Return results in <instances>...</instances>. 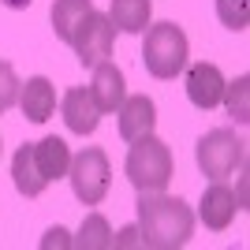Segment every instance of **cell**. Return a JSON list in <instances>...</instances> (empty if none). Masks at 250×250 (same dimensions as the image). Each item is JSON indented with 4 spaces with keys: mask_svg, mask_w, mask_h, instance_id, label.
<instances>
[{
    "mask_svg": "<svg viewBox=\"0 0 250 250\" xmlns=\"http://www.w3.org/2000/svg\"><path fill=\"white\" fill-rule=\"evenodd\" d=\"M138 239L153 250L187 247L194 235V209L183 198H168L165 190L138 194Z\"/></svg>",
    "mask_w": 250,
    "mask_h": 250,
    "instance_id": "cell-1",
    "label": "cell"
},
{
    "mask_svg": "<svg viewBox=\"0 0 250 250\" xmlns=\"http://www.w3.org/2000/svg\"><path fill=\"white\" fill-rule=\"evenodd\" d=\"M172 172H176L172 149H168L157 135H142V138H135V142H131L127 161H124V176H127V183H131L138 194L168 190Z\"/></svg>",
    "mask_w": 250,
    "mask_h": 250,
    "instance_id": "cell-2",
    "label": "cell"
},
{
    "mask_svg": "<svg viewBox=\"0 0 250 250\" xmlns=\"http://www.w3.org/2000/svg\"><path fill=\"white\" fill-rule=\"evenodd\" d=\"M142 63L153 79H176L187 67V34H183V26H176V22L146 26Z\"/></svg>",
    "mask_w": 250,
    "mask_h": 250,
    "instance_id": "cell-3",
    "label": "cell"
},
{
    "mask_svg": "<svg viewBox=\"0 0 250 250\" xmlns=\"http://www.w3.org/2000/svg\"><path fill=\"white\" fill-rule=\"evenodd\" d=\"M194 157H198L202 176L228 179V176H235V172L247 168V142H243L231 127H213V131H206V135L198 138Z\"/></svg>",
    "mask_w": 250,
    "mask_h": 250,
    "instance_id": "cell-4",
    "label": "cell"
},
{
    "mask_svg": "<svg viewBox=\"0 0 250 250\" xmlns=\"http://www.w3.org/2000/svg\"><path fill=\"white\" fill-rule=\"evenodd\" d=\"M67 179L71 190L83 206H101L108 187H112V168H108V153L101 146H86L83 153L71 157L67 165Z\"/></svg>",
    "mask_w": 250,
    "mask_h": 250,
    "instance_id": "cell-5",
    "label": "cell"
},
{
    "mask_svg": "<svg viewBox=\"0 0 250 250\" xmlns=\"http://www.w3.org/2000/svg\"><path fill=\"white\" fill-rule=\"evenodd\" d=\"M112 42H116V26L108 15H101V11H90L83 19V26L75 30L71 38V49L75 56H79V63L83 67H97L101 60H108L112 56Z\"/></svg>",
    "mask_w": 250,
    "mask_h": 250,
    "instance_id": "cell-6",
    "label": "cell"
},
{
    "mask_svg": "<svg viewBox=\"0 0 250 250\" xmlns=\"http://www.w3.org/2000/svg\"><path fill=\"white\" fill-rule=\"evenodd\" d=\"M243 209V198L224 183V179H213L206 190H202V202H198V220L206 224L209 231H224L235 220V213Z\"/></svg>",
    "mask_w": 250,
    "mask_h": 250,
    "instance_id": "cell-7",
    "label": "cell"
},
{
    "mask_svg": "<svg viewBox=\"0 0 250 250\" xmlns=\"http://www.w3.org/2000/svg\"><path fill=\"white\" fill-rule=\"evenodd\" d=\"M224 86H228V83H224V75H220L217 63L198 60V63H190V67H187V97H190L194 108H202V112H209V108H217V104H220Z\"/></svg>",
    "mask_w": 250,
    "mask_h": 250,
    "instance_id": "cell-8",
    "label": "cell"
},
{
    "mask_svg": "<svg viewBox=\"0 0 250 250\" xmlns=\"http://www.w3.org/2000/svg\"><path fill=\"white\" fill-rule=\"evenodd\" d=\"M116 116H120V138H124V142L153 135V127H157V104H153V97H146V94L124 97L120 108H116Z\"/></svg>",
    "mask_w": 250,
    "mask_h": 250,
    "instance_id": "cell-9",
    "label": "cell"
},
{
    "mask_svg": "<svg viewBox=\"0 0 250 250\" xmlns=\"http://www.w3.org/2000/svg\"><path fill=\"white\" fill-rule=\"evenodd\" d=\"M60 112H63V124H67V131L71 135H94L97 124H101V112H97L94 97H90V90H83V86H71L67 94H63L60 101Z\"/></svg>",
    "mask_w": 250,
    "mask_h": 250,
    "instance_id": "cell-10",
    "label": "cell"
},
{
    "mask_svg": "<svg viewBox=\"0 0 250 250\" xmlns=\"http://www.w3.org/2000/svg\"><path fill=\"white\" fill-rule=\"evenodd\" d=\"M90 97H94L97 112H116L120 108V101L127 97V83H124V71L116 67V63L101 60L94 67V83H90Z\"/></svg>",
    "mask_w": 250,
    "mask_h": 250,
    "instance_id": "cell-11",
    "label": "cell"
},
{
    "mask_svg": "<svg viewBox=\"0 0 250 250\" xmlns=\"http://www.w3.org/2000/svg\"><path fill=\"white\" fill-rule=\"evenodd\" d=\"M19 108L30 124H45L52 112H56V86L45 79V75H34L19 86Z\"/></svg>",
    "mask_w": 250,
    "mask_h": 250,
    "instance_id": "cell-12",
    "label": "cell"
},
{
    "mask_svg": "<svg viewBox=\"0 0 250 250\" xmlns=\"http://www.w3.org/2000/svg\"><path fill=\"white\" fill-rule=\"evenodd\" d=\"M34 165L45 176V183H56V179L67 176V165H71V149L67 142L56 135H45L42 142H34Z\"/></svg>",
    "mask_w": 250,
    "mask_h": 250,
    "instance_id": "cell-13",
    "label": "cell"
},
{
    "mask_svg": "<svg viewBox=\"0 0 250 250\" xmlns=\"http://www.w3.org/2000/svg\"><path fill=\"white\" fill-rule=\"evenodd\" d=\"M11 179H15V190H19L22 198H38L49 187L45 176L38 172V165H34V142H22L15 149V157H11Z\"/></svg>",
    "mask_w": 250,
    "mask_h": 250,
    "instance_id": "cell-14",
    "label": "cell"
},
{
    "mask_svg": "<svg viewBox=\"0 0 250 250\" xmlns=\"http://www.w3.org/2000/svg\"><path fill=\"white\" fill-rule=\"evenodd\" d=\"M149 15H153L149 0H112L108 8V19L120 34H142L149 26Z\"/></svg>",
    "mask_w": 250,
    "mask_h": 250,
    "instance_id": "cell-15",
    "label": "cell"
},
{
    "mask_svg": "<svg viewBox=\"0 0 250 250\" xmlns=\"http://www.w3.org/2000/svg\"><path fill=\"white\" fill-rule=\"evenodd\" d=\"M90 11H94L90 0H52V30H56V38L71 45L75 30L83 26V19Z\"/></svg>",
    "mask_w": 250,
    "mask_h": 250,
    "instance_id": "cell-16",
    "label": "cell"
},
{
    "mask_svg": "<svg viewBox=\"0 0 250 250\" xmlns=\"http://www.w3.org/2000/svg\"><path fill=\"white\" fill-rule=\"evenodd\" d=\"M71 243L79 250H108V247H112V228H108V220H104L101 213H90Z\"/></svg>",
    "mask_w": 250,
    "mask_h": 250,
    "instance_id": "cell-17",
    "label": "cell"
},
{
    "mask_svg": "<svg viewBox=\"0 0 250 250\" xmlns=\"http://www.w3.org/2000/svg\"><path fill=\"white\" fill-rule=\"evenodd\" d=\"M217 4V19L228 30H247L250 22V0H213Z\"/></svg>",
    "mask_w": 250,
    "mask_h": 250,
    "instance_id": "cell-18",
    "label": "cell"
},
{
    "mask_svg": "<svg viewBox=\"0 0 250 250\" xmlns=\"http://www.w3.org/2000/svg\"><path fill=\"white\" fill-rule=\"evenodd\" d=\"M247 86H250V79L243 75L239 83L224 86V97H220V101L228 104V116L235 120V124H247V120H250V108H247Z\"/></svg>",
    "mask_w": 250,
    "mask_h": 250,
    "instance_id": "cell-19",
    "label": "cell"
},
{
    "mask_svg": "<svg viewBox=\"0 0 250 250\" xmlns=\"http://www.w3.org/2000/svg\"><path fill=\"white\" fill-rule=\"evenodd\" d=\"M19 75H15V67H11L8 60H0V112H8L11 104L19 101Z\"/></svg>",
    "mask_w": 250,
    "mask_h": 250,
    "instance_id": "cell-20",
    "label": "cell"
},
{
    "mask_svg": "<svg viewBox=\"0 0 250 250\" xmlns=\"http://www.w3.org/2000/svg\"><path fill=\"white\" fill-rule=\"evenodd\" d=\"M112 247H142L138 228H124V231H120V239H112Z\"/></svg>",
    "mask_w": 250,
    "mask_h": 250,
    "instance_id": "cell-21",
    "label": "cell"
},
{
    "mask_svg": "<svg viewBox=\"0 0 250 250\" xmlns=\"http://www.w3.org/2000/svg\"><path fill=\"white\" fill-rule=\"evenodd\" d=\"M67 243H71V239H67V231H63V228H52L49 239H45L42 247H67Z\"/></svg>",
    "mask_w": 250,
    "mask_h": 250,
    "instance_id": "cell-22",
    "label": "cell"
},
{
    "mask_svg": "<svg viewBox=\"0 0 250 250\" xmlns=\"http://www.w3.org/2000/svg\"><path fill=\"white\" fill-rule=\"evenodd\" d=\"M0 4H4V8H11V11H26L34 0H0Z\"/></svg>",
    "mask_w": 250,
    "mask_h": 250,
    "instance_id": "cell-23",
    "label": "cell"
}]
</instances>
